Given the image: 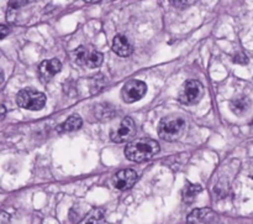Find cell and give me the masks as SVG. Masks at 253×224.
I'll return each mask as SVG.
<instances>
[{
  "label": "cell",
  "mask_w": 253,
  "mask_h": 224,
  "mask_svg": "<svg viewBox=\"0 0 253 224\" xmlns=\"http://www.w3.org/2000/svg\"><path fill=\"white\" fill-rule=\"evenodd\" d=\"M160 144L150 138H141L128 143L125 148V156L133 163L151 160L160 153Z\"/></svg>",
  "instance_id": "6da1fadb"
},
{
  "label": "cell",
  "mask_w": 253,
  "mask_h": 224,
  "mask_svg": "<svg viewBox=\"0 0 253 224\" xmlns=\"http://www.w3.org/2000/svg\"><path fill=\"white\" fill-rule=\"evenodd\" d=\"M187 121L183 116L169 115L163 118L158 124V135L165 141H178L187 133Z\"/></svg>",
  "instance_id": "7a4b0ae2"
},
{
  "label": "cell",
  "mask_w": 253,
  "mask_h": 224,
  "mask_svg": "<svg viewBox=\"0 0 253 224\" xmlns=\"http://www.w3.org/2000/svg\"><path fill=\"white\" fill-rule=\"evenodd\" d=\"M205 93L204 86L197 79H190L183 83L180 87L179 93H178V99L180 103L187 104V106H194L198 104L203 99Z\"/></svg>",
  "instance_id": "3957f363"
},
{
  "label": "cell",
  "mask_w": 253,
  "mask_h": 224,
  "mask_svg": "<svg viewBox=\"0 0 253 224\" xmlns=\"http://www.w3.org/2000/svg\"><path fill=\"white\" fill-rule=\"evenodd\" d=\"M17 106L29 111H40L46 104V96L41 92L35 91L34 88H25L17 93Z\"/></svg>",
  "instance_id": "277c9868"
},
{
  "label": "cell",
  "mask_w": 253,
  "mask_h": 224,
  "mask_svg": "<svg viewBox=\"0 0 253 224\" xmlns=\"http://www.w3.org/2000/svg\"><path fill=\"white\" fill-rule=\"evenodd\" d=\"M73 58L77 64L89 67V68H96L103 63V54L93 46H81L73 52Z\"/></svg>",
  "instance_id": "5b68a950"
},
{
  "label": "cell",
  "mask_w": 253,
  "mask_h": 224,
  "mask_svg": "<svg viewBox=\"0 0 253 224\" xmlns=\"http://www.w3.org/2000/svg\"><path fill=\"white\" fill-rule=\"evenodd\" d=\"M136 133H137V128H136L133 119L130 118V116H126L125 119L121 120V123L116 128L111 130L110 139L114 143L118 144L127 143V141L133 140Z\"/></svg>",
  "instance_id": "8992f818"
},
{
  "label": "cell",
  "mask_w": 253,
  "mask_h": 224,
  "mask_svg": "<svg viewBox=\"0 0 253 224\" xmlns=\"http://www.w3.org/2000/svg\"><path fill=\"white\" fill-rule=\"evenodd\" d=\"M147 92V86L145 82L138 81V79H131L124 84L121 89V98L125 103H135L143 98V96Z\"/></svg>",
  "instance_id": "52a82bcc"
},
{
  "label": "cell",
  "mask_w": 253,
  "mask_h": 224,
  "mask_svg": "<svg viewBox=\"0 0 253 224\" xmlns=\"http://www.w3.org/2000/svg\"><path fill=\"white\" fill-rule=\"evenodd\" d=\"M137 178L138 176L136 173V171L131 170V168H126V170L119 171V172H116L113 176V178H111V185L116 190H128V188H131L135 185Z\"/></svg>",
  "instance_id": "ba28073f"
},
{
  "label": "cell",
  "mask_w": 253,
  "mask_h": 224,
  "mask_svg": "<svg viewBox=\"0 0 253 224\" xmlns=\"http://www.w3.org/2000/svg\"><path fill=\"white\" fill-rule=\"evenodd\" d=\"M62 69V63L59 59L53 58V59H46V61L42 62L39 67L40 77H41L42 81L47 82L49 79L53 78L57 73H59Z\"/></svg>",
  "instance_id": "9c48e42d"
},
{
  "label": "cell",
  "mask_w": 253,
  "mask_h": 224,
  "mask_svg": "<svg viewBox=\"0 0 253 224\" xmlns=\"http://www.w3.org/2000/svg\"><path fill=\"white\" fill-rule=\"evenodd\" d=\"M188 222L189 223H216L219 222V217L216 213L210 208H199L194 210L188 216Z\"/></svg>",
  "instance_id": "30bf717a"
},
{
  "label": "cell",
  "mask_w": 253,
  "mask_h": 224,
  "mask_svg": "<svg viewBox=\"0 0 253 224\" xmlns=\"http://www.w3.org/2000/svg\"><path fill=\"white\" fill-rule=\"evenodd\" d=\"M113 51L120 57H128L132 55L133 46L125 35H116L113 41Z\"/></svg>",
  "instance_id": "8fae6325"
},
{
  "label": "cell",
  "mask_w": 253,
  "mask_h": 224,
  "mask_svg": "<svg viewBox=\"0 0 253 224\" xmlns=\"http://www.w3.org/2000/svg\"><path fill=\"white\" fill-rule=\"evenodd\" d=\"M250 107H251V101L245 96L235 98L234 101H231V103H230V109L232 111V113L236 114V115L239 116L245 115V114L250 111Z\"/></svg>",
  "instance_id": "7c38bea8"
},
{
  "label": "cell",
  "mask_w": 253,
  "mask_h": 224,
  "mask_svg": "<svg viewBox=\"0 0 253 224\" xmlns=\"http://www.w3.org/2000/svg\"><path fill=\"white\" fill-rule=\"evenodd\" d=\"M82 124H83V120H82L81 116L72 115L67 120H64L61 125H58L57 131L58 133H72V131H76L78 129H81Z\"/></svg>",
  "instance_id": "4fadbf2b"
},
{
  "label": "cell",
  "mask_w": 253,
  "mask_h": 224,
  "mask_svg": "<svg viewBox=\"0 0 253 224\" xmlns=\"http://www.w3.org/2000/svg\"><path fill=\"white\" fill-rule=\"evenodd\" d=\"M203 191L202 186L197 185V183H187L185 187L183 188V192H182V197L183 201L185 203H193L195 200H197L198 195Z\"/></svg>",
  "instance_id": "5bb4252c"
},
{
  "label": "cell",
  "mask_w": 253,
  "mask_h": 224,
  "mask_svg": "<svg viewBox=\"0 0 253 224\" xmlns=\"http://www.w3.org/2000/svg\"><path fill=\"white\" fill-rule=\"evenodd\" d=\"M96 118L100 119V120H108L114 116V109L113 107L109 106V104H100V106L96 107Z\"/></svg>",
  "instance_id": "9a60e30c"
},
{
  "label": "cell",
  "mask_w": 253,
  "mask_h": 224,
  "mask_svg": "<svg viewBox=\"0 0 253 224\" xmlns=\"http://www.w3.org/2000/svg\"><path fill=\"white\" fill-rule=\"evenodd\" d=\"M104 212L98 208H94L89 212V215L86 216L85 220L83 221V223H104Z\"/></svg>",
  "instance_id": "2e32d148"
},
{
  "label": "cell",
  "mask_w": 253,
  "mask_h": 224,
  "mask_svg": "<svg viewBox=\"0 0 253 224\" xmlns=\"http://www.w3.org/2000/svg\"><path fill=\"white\" fill-rule=\"evenodd\" d=\"M106 81L105 78H104L103 74H96L95 77H94L93 79H91V92L93 93H96V92H100L101 89L104 88V86H105Z\"/></svg>",
  "instance_id": "e0dca14e"
},
{
  "label": "cell",
  "mask_w": 253,
  "mask_h": 224,
  "mask_svg": "<svg viewBox=\"0 0 253 224\" xmlns=\"http://www.w3.org/2000/svg\"><path fill=\"white\" fill-rule=\"evenodd\" d=\"M234 62L235 63H239V64H247L249 63V57L244 54V52H239L234 56Z\"/></svg>",
  "instance_id": "ac0fdd59"
},
{
  "label": "cell",
  "mask_w": 253,
  "mask_h": 224,
  "mask_svg": "<svg viewBox=\"0 0 253 224\" xmlns=\"http://www.w3.org/2000/svg\"><path fill=\"white\" fill-rule=\"evenodd\" d=\"M190 1H192V0H170V2H172L175 7H179V9L188 6V5L190 4Z\"/></svg>",
  "instance_id": "d6986e66"
},
{
  "label": "cell",
  "mask_w": 253,
  "mask_h": 224,
  "mask_svg": "<svg viewBox=\"0 0 253 224\" xmlns=\"http://www.w3.org/2000/svg\"><path fill=\"white\" fill-rule=\"evenodd\" d=\"M0 30H1V35H0V37H1V39H5V37H6V35L10 32V29L6 26V25H1Z\"/></svg>",
  "instance_id": "ffe728a7"
},
{
  "label": "cell",
  "mask_w": 253,
  "mask_h": 224,
  "mask_svg": "<svg viewBox=\"0 0 253 224\" xmlns=\"http://www.w3.org/2000/svg\"><path fill=\"white\" fill-rule=\"evenodd\" d=\"M10 221V218L7 217V215L5 212H1V216H0V223L4 224V223H7Z\"/></svg>",
  "instance_id": "44dd1931"
},
{
  "label": "cell",
  "mask_w": 253,
  "mask_h": 224,
  "mask_svg": "<svg viewBox=\"0 0 253 224\" xmlns=\"http://www.w3.org/2000/svg\"><path fill=\"white\" fill-rule=\"evenodd\" d=\"M85 2H89V4H94V2H99L100 0H84Z\"/></svg>",
  "instance_id": "7402d4cb"
},
{
  "label": "cell",
  "mask_w": 253,
  "mask_h": 224,
  "mask_svg": "<svg viewBox=\"0 0 253 224\" xmlns=\"http://www.w3.org/2000/svg\"><path fill=\"white\" fill-rule=\"evenodd\" d=\"M22 2H24V5H26V4H30V2H34V1H36V0H21Z\"/></svg>",
  "instance_id": "603a6c76"
},
{
  "label": "cell",
  "mask_w": 253,
  "mask_h": 224,
  "mask_svg": "<svg viewBox=\"0 0 253 224\" xmlns=\"http://www.w3.org/2000/svg\"><path fill=\"white\" fill-rule=\"evenodd\" d=\"M5 116V107L1 106V118H4Z\"/></svg>",
  "instance_id": "cb8c5ba5"
}]
</instances>
